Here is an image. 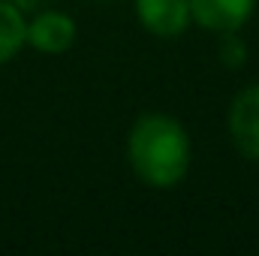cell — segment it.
<instances>
[{
    "instance_id": "1",
    "label": "cell",
    "mask_w": 259,
    "mask_h": 256,
    "mask_svg": "<svg viewBox=\"0 0 259 256\" xmlns=\"http://www.w3.org/2000/svg\"><path fill=\"white\" fill-rule=\"evenodd\" d=\"M190 136L175 118L151 112L136 118L127 136V160L133 175L151 190H172L190 172Z\"/></svg>"
},
{
    "instance_id": "2",
    "label": "cell",
    "mask_w": 259,
    "mask_h": 256,
    "mask_svg": "<svg viewBox=\"0 0 259 256\" xmlns=\"http://www.w3.org/2000/svg\"><path fill=\"white\" fill-rule=\"evenodd\" d=\"M229 139L235 145V151L250 160L259 163V84L244 88L232 103H229Z\"/></svg>"
},
{
    "instance_id": "3",
    "label": "cell",
    "mask_w": 259,
    "mask_h": 256,
    "mask_svg": "<svg viewBox=\"0 0 259 256\" xmlns=\"http://www.w3.org/2000/svg\"><path fill=\"white\" fill-rule=\"evenodd\" d=\"M136 15L139 24L160 39L181 36L193 21L190 0H136Z\"/></svg>"
},
{
    "instance_id": "4",
    "label": "cell",
    "mask_w": 259,
    "mask_h": 256,
    "mask_svg": "<svg viewBox=\"0 0 259 256\" xmlns=\"http://www.w3.org/2000/svg\"><path fill=\"white\" fill-rule=\"evenodd\" d=\"M72 42H75V21L66 12L49 9L33 15V21H27V46L42 55H64L72 49Z\"/></svg>"
},
{
    "instance_id": "5",
    "label": "cell",
    "mask_w": 259,
    "mask_h": 256,
    "mask_svg": "<svg viewBox=\"0 0 259 256\" xmlns=\"http://www.w3.org/2000/svg\"><path fill=\"white\" fill-rule=\"evenodd\" d=\"M256 9V0H190V15L199 27L226 33L241 30Z\"/></svg>"
},
{
    "instance_id": "6",
    "label": "cell",
    "mask_w": 259,
    "mask_h": 256,
    "mask_svg": "<svg viewBox=\"0 0 259 256\" xmlns=\"http://www.w3.org/2000/svg\"><path fill=\"white\" fill-rule=\"evenodd\" d=\"M27 46V18L12 0H0V66Z\"/></svg>"
},
{
    "instance_id": "7",
    "label": "cell",
    "mask_w": 259,
    "mask_h": 256,
    "mask_svg": "<svg viewBox=\"0 0 259 256\" xmlns=\"http://www.w3.org/2000/svg\"><path fill=\"white\" fill-rule=\"evenodd\" d=\"M217 58H220V64L226 66V69H241V66L247 64V46L238 36V30L220 33V39H217Z\"/></svg>"
},
{
    "instance_id": "8",
    "label": "cell",
    "mask_w": 259,
    "mask_h": 256,
    "mask_svg": "<svg viewBox=\"0 0 259 256\" xmlns=\"http://www.w3.org/2000/svg\"><path fill=\"white\" fill-rule=\"evenodd\" d=\"M12 3H15V6H18V9H27V6H33V3H36V0H12Z\"/></svg>"
}]
</instances>
